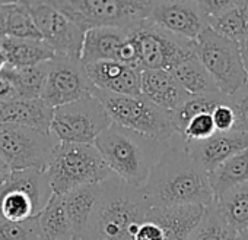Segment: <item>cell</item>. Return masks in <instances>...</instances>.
Segmentation results:
<instances>
[{
  "mask_svg": "<svg viewBox=\"0 0 248 240\" xmlns=\"http://www.w3.org/2000/svg\"><path fill=\"white\" fill-rule=\"evenodd\" d=\"M228 104L235 114L233 131L248 134V84L228 95Z\"/></svg>",
  "mask_w": 248,
  "mask_h": 240,
  "instance_id": "35",
  "label": "cell"
},
{
  "mask_svg": "<svg viewBox=\"0 0 248 240\" xmlns=\"http://www.w3.org/2000/svg\"><path fill=\"white\" fill-rule=\"evenodd\" d=\"M3 73L14 84L18 98H43L48 75V62L27 69H12L8 66Z\"/></svg>",
  "mask_w": 248,
  "mask_h": 240,
  "instance_id": "28",
  "label": "cell"
},
{
  "mask_svg": "<svg viewBox=\"0 0 248 240\" xmlns=\"http://www.w3.org/2000/svg\"><path fill=\"white\" fill-rule=\"evenodd\" d=\"M95 97L104 104L112 123L118 126L158 142H168L177 134L172 113L161 108L142 94L118 95L96 89Z\"/></svg>",
  "mask_w": 248,
  "mask_h": 240,
  "instance_id": "5",
  "label": "cell"
},
{
  "mask_svg": "<svg viewBox=\"0 0 248 240\" xmlns=\"http://www.w3.org/2000/svg\"><path fill=\"white\" fill-rule=\"evenodd\" d=\"M200 3L212 31L239 47L248 41V2L207 0Z\"/></svg>",
  "mask_w": 248,
  "mask_h": 240,
  "instance_id": "14",
  "label": "cell"
},
{
  "mask_svg": "<svg viewBox=\"0 0 248 240\" xmlns=\"http://www.w3.org/2000/svg\"><path fill=\"white\" fill-rule=\"evenodd\" d=\"M168 142H158L112 123L96 138L95 147L117 177L130 186L143 188Z\"/></svg>",
  "mask_w": 248,
  "mask_h": 240,
  "instance_id": "3",
  "label": "cell"
},
{
  "mask_svg": "<svg viewBox=\"0 0 248 240\" xmlns=\"http://www.w3.org/2000/svg\"><path fill=\"white\" fill-rule=\"evenodd\" d=\"M193 160L209 174L231 157L248 150V134L245 132H216L203 141H186Z\"/></svg>",
  "mask_w": 248,
  "mask_h": 240,
  "instance_id": "15",
  "label": "cell"
},
{
  "mask_svg": "<svg viewBox=\"0 0 248 240\" xmlns=\"http://www.w3.org/2000/svg\"><path fill=\"white\" fill-rule=\"evenodd\" d=\"M216 126L210 113H203L191 119L181 137L186 141H203L216 134Z\"/></svg>",
  "mask_w": 248,
  "mask_h": 240,
  "instance_id": "34",
  "label": "cell"
},
{
  "mask_svg": "<svg viewBox=\"0 0 248 240\" xmlns=\"http://www.w3.org/2000/svg\"><path fill=\"white\" fill-rule=\"evenodd\" d=\"M0 47L3 49L8 65L12 69H27L53 60L57 54L44 40L6 37Z\"/></svg>",
  "mask_w": 248,
  "mask_h": 240,
  "instance_id": "21",
  "label": "cell"
},
{
  "mask_svg": "<svg viewBox=\"0 0 248 240\" xmlns=\"http://www.w3.org/2000/svg\"><path fill=\"white\" fill-rule=\"evenodd\" d=\"M206 209L207 208L203 205L151 208L146 218L162 228L165 240H188L191 233L202 223Z\"/></svg>",
  "mask_w": 248,
  "mask_h": 240,
  "instance_id": "18",
  "label": "cell"
},
{
  "mask_svg": "<svg viewBox=\"0 0 248 240\" xmlns=\"http://www.w3.org/2000/svg\"><path fill=\"white\" fill-rule=\"evenodd\" d=\"M41 38L57 56L80 59L85 34L51 2H28Z\"/></svg>",
  "mask_w": 248,
  "mask_h": 240,
  "instance_id": "12",
  "label": "cell"
},
{
  "mask_svg": "<svg viewBox=\"0 0 248 240\" xmlns=\"http://www.w3.org/2000/svg\"><path fill=\"white\" fill-rule=\"evenodd\" d=\"M239 236L229 228L220 217L215 202L207 206L206 214L188 240H238Z\"/></svg>",
  "mask_w": 248,
  "mask_h": 240,
  "instance_id": "31",
  "label": "cell"
},
{
  "mask_svg": "<svg viewBox=\"0 0 248 240\" xmlns=\"http://www.w3.org/2000/svg\"><path fill=\"white\" fill-rule=\"evenodd\" d=\"M111 125L104 104L93 95L54 108L51 134L59 142L91 145Z\"/></svg>",
  "mask_w": 248,
  "mask_h": 240,
  "instance_id": "9",
  "label": "cell"
},
{
  "mask_svg": "<svg viewBox=\"0 0 248 240\" xmlns=\"http://www.w3.org/2000/svg\"><path fill=\"white\" fill-rule=\"evenodd\" d=\"M215 205L223 221L238 236L248 231V182L219 196Z\"/></svg>",
  "mask_w": 248,
  "mask_h": 240,
  "instance_id": "24",
  "label": "cell"
},
{
  "mask_svg": "<svg viewBox=\"0 0 248 240\" xmlns=\"http://www.w3.org/2000/svg\"><path fill=\"white\" fill-rule=\"evenodd\" d=\"M43 240H75L63 196L53 195L46 208L38 214Z\"/></svg>",
  "mask_w": 248,
  "mask_h": 240,
  "instance_id": "26",
  "label": "cell"
},
{
  "mask_svg": "<svg viewBox=\"0 0 248 240\" xmlns=\"http://www.w3.org/2000/svg\"><path fill=\"white\" fill-rule=\"evenodd\" d=\"M241 56H242L244 69H245V73H247V78H248V41L241 46Z\"/></svg>",
  "mask_w": 248,
  "mask_h": 240,
  "instance_id": "41",
  "label": "cell"
},
{
  "mask_svg": "<svg viewBox=\"0 0 248 240\" xmlns=\"http://www.w3.org/2000/svg\"><path fill=\"white\" fill-rule=\"evenodd\" d=\"M0 240H43L38 215L24 221H11L0 215Z\"/></svg>",
  "mask_w": 248,
  "mask_h": 240,
  "instance_id": "33",
  "label": "cell"
},
{
  "mask_svg": "<svg viewBox=\"0 0 248 240\" xmlns=\"http://www.w3.org/2000/svg\"><path fill=\"white\" fill-rule=\"evenodd\" d=\"M248 182V150L231 157L209 173V183L215 201L228 190Z\"/></svg>",
  "mask_w": 248,
  "mask_h": 240,
  "instance_id": "25",
  "label": "cell"
},
{
  "mask_svg": "<svg viewBox=\"0 0 248 240\" xmlns=\"http://www.w3.org/2000/svg\"><path fill=\"white\" fill-rule=\"evenodd\" d=\"M142 95L171 113L183 105L190 97V94L186 92L175 76L168 70H143Z\"/></svg>",
  "mask_w": 248,
  "mask_h": 240,
  "instance_id": "19",
  "label": "cell"
},
{
  "mask_svg": "<svg viewBox=\"0 0 248 240\" xmlns=\"http://www.w3.org/2000/svg\"><path fill=\"white\" fill-rule=\"evenodd\" d=\"M15 98H18V94L14 84L5 73H0V101H9Z\"/></svg>",
  "mask_w": 248,
  "mask_h": 240,
  "instance_id": "38",
  "label": "cell"
},
{
  "mask_svg": "<svg viewBox=\"0 0 248 240\" xmlns=\"http://www.w3.org/2000/svg\"><path fill=\"white\" fill-rule=\"evenodd\" d=\"M238 240H248V231H247L245 234L239 236V239H238Z\"/></svg>",
  "mask_w": 248,
  "mask_h": 240,
  "instance_id": "43",
  "label": "cell"
},
{
  "mask_svg": "<svg viewBox=\"0 0 248 240\" xmlns=\"http://www.w3.org/2000/svg\"><path fill=\"white\" fill-rule=\"evenodd\" d=\"M96 88L91 82L80 59L56 56L48 62V75L43 100L53 108L95 95Z\"/></svg>",
  "mask_w": 248,
  "mask_h": 240,
  "instance_id": "11",
  "label": "cell"
},
{
  "mask_svg": "<svg viewBox=\"0 0 248 240\" xmlns=\"http://www.w3.org/2000/svg\"><path fill=\"white\" fill-rule=\"evenodd\" d=\"M0 215L11 221H24L37 215L32 201L18 190H0Z\"/></svg>",
  "mask_w": 248,
  "mask_h": 240,
  "instance_id": "32",
  "label": "cell"
},
{
  "mask_svg": "<svg viewBox=\"0 0 248 240\" xmlns=\"http://www.w3.org/2000/svg\"><path fill=\"white\" fill-rule=\"evenodd\" d=\"M0 190H18L25 193L32 201L37 215L46 208L54 195L47 173L40 170L12 171Z\"/></svg>",
  "mask_w": 248,
  "mask_h": 240,
  "instance_id": "23",
  "label": "cell"
},
{
  "mask_svg": "<svg viewBox=\"0 0 248 240\" xmlns=\"http://www.w3.org/2000/svg\"><path fill=\"white\" fill-rule=\"evenodd\" d=\"M180 85L186 89L190 95H203V94H213L220 92L215 79L203 66V63L194 56L190 60L178 65L175 69L171 70Z\"/></svg>",
  "mask_w": 248,
  "mask_h": 240,
  "instance_id": "27",
  "label": "cell"
},
{
  "mask_svg": "<svg viewBox=\"0 0 248 240\" xmlns=\"http://www.w3.org/2000/svg\"><path fill=\"white\" fill-rule=\"evenodd\" d=\"M212 119H213V122H215V126H216V131L217 132H229V131H233V126H235V114H233V110L229 107L228 101L215 108V111L212 113Z\"/></svg>",
  "mask_w": 248,
  "mask_h": 240,
  "instance_id": "36",
  "label": "cell"
},
{
  "mask_svg": "<svg viewBox=\"0 0 248 240\" xmlns=\"http://www.w3.org/2000/svg\"><path fill=\"white\" fill-rule=\"evenodd\" d=\"M149 21L188 41H196L209 28L200 2H152Z\"/></svg>",
  "mask_w": 248,
  "mask_h": 240,
  "instance_id": "13",
  "label": "cell"
},
{
  "mask_svg": "<svg viewBox=\"0 0 248 240\" xmlns=\"http://www.w3.org/2000/svg\"><path fill=\"white\" fill-rule=\"evenodd\" d=\"M99 188L86 240H133L136 230L152 208L143 189L130 186L115 174Z\"/></svg>",
  "mask_w": 248,
  "mask_h": 240,
  "instance_id": "2",
  "label": "cell"
},
{
  "mask_svg": "<svg viewBox=\"0 0 248 240\" xmlns=\"http://www.w3.org/2000/svg\"><path fill=\"white\" fill-rule=\"evenodd\" d=\"M194 54L215 79L219 91L232 95L248 84L244 69L241 47L210 28H207L194 43Z\"/></svg>",
  "mask_w": 248,
  "mask_h": 240,
  "instance_id": "8",
  "label": "cell"
},
{
  "mask_svg": "<svg viewBox=\"0 0 248 240\" xmlns=\"http://www.w3.org/2000/svg\"><path fill=\"white\" fill-rule=\"evenodd\" d=\"M11 173H12V170H11V169L8 167V164L3 161V158L0 157V188H2V186L6 183V180L9 179Z\"/></svg>",
  "mask_w": 248,
  "mask_h": 240,
  "instance_id": "40",
  "label": "cell"
},
{
  "mask_svg": "<svg viewBox=\"0 0 248 240\" xmlns=\"http://www.w3.org/2000/svg\"><path fill=\"white\" fill-rule=\"evenodd\" d=\"M133 240H165V234L158 224L146 218L136 230Z\"/></svg>",
  "mask_w": 248,
  "mask_h": 240,
  "instance_id": "37",
  "label": "cell"
},
{
  "mask_svg": "<svg viewBox=\"0 0 248 240\" xmlns=\"http://www.w3.org/2000/svg\"><path fill=\"white\" fill-rule=\"evenodd\" d=\"M51 3L83 33L102 27L133 31L149 19L152 8V2L136 0H73Z\"/></svg>",
  "mask_w": 248,
  "mask_h": 240,
  "instance_id": "6",
  "label": "cell"
},
{
  "mask_svg": "<svg viewBox=\"0 0 248 240\" xmlns=\"http://www.w3.org/2000/svg\"><path fill=\"white\" fill-rule=\"evenodd\" d=\"M59 144L51 132L18 125H0V157L12 171H47Z\"/></svg>",
  "mask_w": 248,
  "mask_h": 240,
  "instance_id": "7",
  "label": "cell"
},
{
  "mask_svg": "<svg viewBox=\"0 0 248 240\" xmlns=\"http://www.w3.org/2000/svg\"><path fill=\"white\" fill-rule=\"evenodd\" d=\"M8 66H9V65H8V57H6L3 49L0 47V73H3V72L6 70Z\"/></svg>",
  "mask_w": 248,
  "mask_h": 240,
  "instance_id": "42",
  "label": "cell"
},
{
  "mask_svg": "<svg viewBox=\"0 0 248 240\" xmlns=\"http://www.w3.org/2000/svg\"><path fill=\"white\" fill-rule=\"evenodd\" d=\"M228 101V95L222 92L203 94V95H190L183 105L172 111V120L177 129V134H183L186 126L191 119L203 113H213L216 107Z\"/></svg>",
  "mask_w": 248,
  "mask_h": 240,
  "instance_id": "29",
  "label": "cell"
},
{
  "mask_svg": "<svg viewBox=\"0 0 248 240\" xmlns=\"http://www.w3.org/2000/svg\"><path fill=\"white\" fill-rule=\"evenodd\" d=\"M8 37L43 40L30 11L28 2H6Z\"/></svg>",
  "mask_w": 248,
  "mask_h": 240,
  "instance_id": "30",
  "label": "cell"
},
{
  "mask_svg": "<svg viewBox=\"0 0 248 240\" xmlns=\"http://www.w3.org/2000/svg\"><path fill=\"white\" fill-rule=\"evenodd\" d=\"M6 2H0V43L8 37V19H6Z\"/></svg>",
  "mask_w": 248,
  "mask_h": 240,
  "instance_id": "39",
  "label": "cell"
},
{
  "mask_svg": "<svg viewBox=\"0 0 248 240\" xmlns=\"http://www.w3.org/2000/svg\"><path fill=\"white\" fill-rule=\"evenodd\" d=\"M54 108L43 98L0 101V125H18L51 132Z\"/></svg>",
  "mask_w": 248,
  "mask_h": 240,
  "instance_id": "17",
  "label": "cell"
},
{
  "mask_svg": "<svg viewBox=\"0 0 248 240\" xmlns=\"http://www.w3.org/2000/svg\"><path fill=\"white\" fill-rule=\"evenodd\" d=\"M152 208L177 205L210 206L215 195L209 174L190 155L186 139L175 134L142 188Z\"/></svg>",
  "mask_w": 248,
  "mask_h": 240,
  "instance_id": "1",
  "label": "cell"
},
{
  "mask_svg": "<svg viewBox=\"0 0 248 240\" xmlns=\"http://www.w3.org/2000/svg\"><path fill=\"white\" fill-rule=\"evenodd\" d=\"M142 70H168L194 57V41L184 40L149 19L132 31Z\"/></svg>",
  "mask_w": 248,
  "mask_h": 240,
  "instance_id": "10",
  "label": "cell"
},
{
  "mask_svg": "<svg viewBox=\"0 0 248 240\" xmlns=\"http://www.w3.org/2000/svg\"><path fill=\"white\" fill-rule=\"evenodd\" d=\"M99 192V185H95L79 188L66 195H62L67 217L72 224L75 240H86L89 221L98 202Z\"/></svg>",
  "mask_w": 248,
  "mask_h": 240,
  "instance_id": "22",
  "label": "cell"
},
{
  "mask_svg": "<svg viewBox=\"0 0 248 240\" xmlns=\"http://www.w3.org/2000/svg\"><path fill=\"white\" fill-rule=\"evenodd\" d=\"M46 173L56 195L101 185L114 176L95 144L66 142L57 145Z\"/></svg>",
  "mask_w": 248,
  "mask_h": 240,
  "instance_id": "4",
  "label": "cell"
},
{
  "mask_svg": "<svg viewBox=\"0 0 248 240\" xmlns=\"http://www.w3.org/2000/svg\"><path fill=\"white\" fill-rule=\"evenodd\" d=\"M132 31L115 28V27H102L89 30L85 34L83 49L80 60L82 63L91 65L104 60H117L118 50L130 37Z\"/></svg>",
  "mask_w": 248,
  "mask_h": 240,
  "instance_id": "20",
  "label": "cell"
},
{
  "mask_svg": "<svg viewBox=\"0 0 248 240\" xmlns=\"http://www.w3.org/2000/svg\"><path fill=\"white\" fill-rule=\"evenodd\" d=\"M86 72L99 91H107L118 95H140L142 94V72L115 60H104L86 65Z\"/></svg>",
  "mask_w": 248,
  "mask_h": 240,
  "instance_id": "16",
  "label": "cell"
}]
</instances>
